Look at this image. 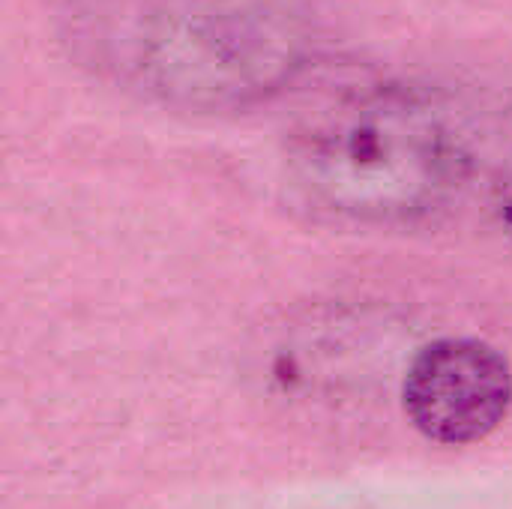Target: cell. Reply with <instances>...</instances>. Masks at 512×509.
<instances>
[{"label":"cell","mask_w":512,"mask_h":509,"mask_svg":"<svg viewBox=\"0 0 512 509\" xmlns=\"http://www.w3.org/2000/svg\"><path fill=\"white\" fill-rule=\"evenodd\" d=\"M495 204H498V222H501L504 234L510 237V243H512V162L507 165L504 177H501V186H498V198H495Z\"/></svg>","instance_id":"cell-4"},{"label":"cell","mask_w":512,"mask_h":509,"mask_svg":"<svg viewBox=\"0 0 512 509\" xmlns=\"http://www.w3.org/2000/svg\"><path fill=\"white\" fill-rule=\"evenodd\" d=\"M471 135L429 87L372 84L318 108L294 135L291 171L327 213L411 222L447 207L468 183Z\"/></svg>","instance_id":"cell-2"},{"label":"cell","mask_w":512,"mask_h":509,"mask_svg":"<svg viewBox=\"0 0 512 509\" xmlns=\"http://www.w3.org/2000/svg\"><path fill=\"white\" fill-rule=\"evenodd\" d=\"M66 24L99 75L183 111L273 96L312 45L297 0H69Z\"/></svg>","instance_id":"cell-1"},{"label":"cell","mask_w":512,"mask_h":509,"mask_svg":"<svg viewBox=\"0 0 512 509\" xmlns=\"http://www.w3.org/2000/svg\"><path fill=\"white\" fill-rule=\"evenodd\" d=\"M402 405L411 426L435 444L483 441L510 414V363L480 339H435L408 366Z\"/></svg>","instance_id":"cell-3"}]
</instances>
